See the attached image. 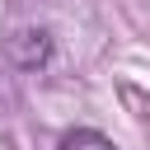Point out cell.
Instances as JSON below:
<instances>
[{
  "mask_svg": "<svg viewBox=\"0 0 150 150\" xmlns=\"http://www.w3.org/2000/svg\"><path fill=\"white\" fill-rule=\"evenodd\" d=\"M47 52H52V42H47L42 28H19V33L9 38V56H14L19 66H42Z\"/></svg>",
  "mask_w": 150,
  "mask_h": 150,
  "instance_id": "1",
  "label": "cell"
},
{
  "mask_svg": "<svg viewBox=\"0 0 150 150\" xmlns=\"http://www.w3.org/2000/svg\"><path fill=\"white\" fill-rule=\"evenodd\" d=\"M61 150H117L103 131H89V127H80V131H70L66 141H61Z\"/></svg>",
  "mask_w": 150,
  "mask_h": 150,
  "instance_id": "2",
  "label": "cell"
}]
</instances>
